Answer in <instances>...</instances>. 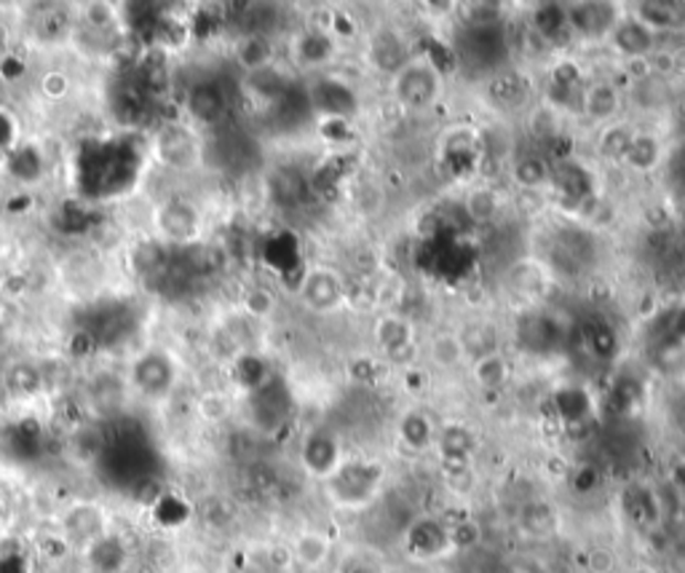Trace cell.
Here are the masks:
<instances>
[{"instance_id": "cell-1", "label": "cell", "mask_w": 685, "mask_h": 573, "mask_svg": "<svg viewBox=\"0 0 685 573\" xmlns=\"http://www.w3.org/2000/svg\"><path fill=\"white\" fill-rule=\"evenodd\" d=\"M292 558H295L297 563H301L303 569H308V571L322 569V565H325L327 558H329L327 537H322V533H316V531L301 533V537H297V541H295V547H292Z\"/></svg>"}, {"instance_id": "cell-2", "label": "cell", "mask_w": 685, "mask_h": 573, "mask_svg": "<svg viewBox=\"0 0 685 573\" xmlns=\"http://www.w3.org/2000/svg\"><path fill=\"white\" fill-rule=\"evenodd\" d=\"M246 308L252 311V317H265V314L274 308V300H271V295L265 293V289H257V293H252L250 300H246Z\"/></svg>"}]
</instances>
